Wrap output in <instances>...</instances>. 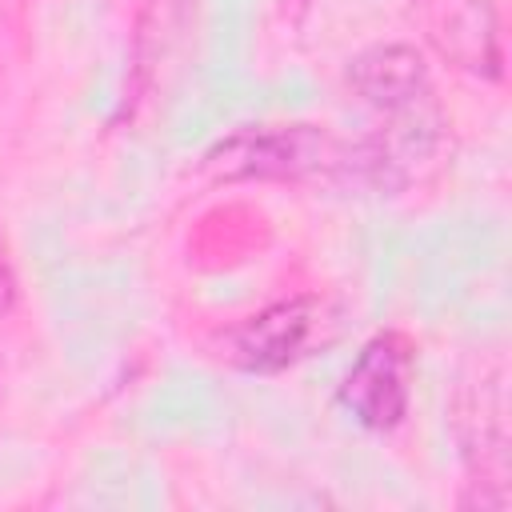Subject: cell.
<instances>
[{"label": "cell", "mask_w": 512, "mask_h": 512, "mask_svg": "<svg viewBox=\"0 0 512 512\" xmlns=\"http://www.w3.org/2000/svg\"><path fill=\"white\" fill-rule=\"evenodd\" d=\"M208 164L220 176H308V172H360V148H340L308 124L244 128L224 140Z\"/></svg>", "instance_id": "cell-1"}, {"label": "cell", "mask_w": 512, "mask_h": 512, "mask_svg": "<svg viewBox=\"0 0 512 512\" xmlns=\"http://www.w3.org/2000/svg\"><path fill=\"white\" fill-rule=\"evenodd\" d=\"M344 408L376 432H388L408 412V352L396 336H376L344 376Z\"/></svg>", "instance_id": "cell-2"}, {"label": "cell", "mask_w": 512, "mask_h": 512, "mask_svg": "<svg viewBox=\"0 0 512 512\" xmlns=\"http://www.w3.org/2000/svg\"><path fill=\"white\" fill-rule=\"evenodd\" d=\"M316 304L312 300H284L224 336V356L248 372H276L304 356L316 332Z\"/></svg>", "instance_id": "cell-3"}, {"label": "cell", "mask_w": 512, "mask_h": 512, "mask_svg": "<svg viewBox=\"0 0 512 512\" xmlns=\"http://www.w3.org/2000/svg\"><path fill=\"white\" fill-rule=\"evenodd\" d=\"M348 84L356 88L360 100H368L384 112H396V108H408L428 96V68L416 48L380 44L348 68Z\"/></svg>", "instance_id": "cell-4"}, {"label": "cell", "mask_w": 512, "mask_h": 512, "mask_svg": "<svg viewBox=\"0 0 512 512\" xmlns=\"http://www.w3.org/2000/svg\"><path fill=\"white\" fill-rule=\"evenodd\" d=\"M12 304V276H8V264H4V248H0V316L8 312Z\"/></svg>", "instance_id": "cell-5"}]
</instances>
